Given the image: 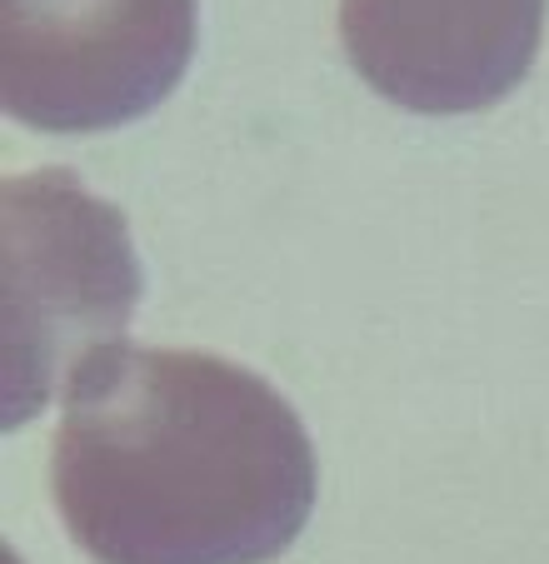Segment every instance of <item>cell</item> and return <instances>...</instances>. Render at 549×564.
<instances>
[{"instance_id": "3", "label": "cell", "mask_w": 549, "mask_h": 564, "mask_svg": "<svg viewBox=\"0 0 549 564\" xmlns=\"http://www.w3.org/2000/svg\"><path fill=\"white\" fill-rule=\"evenodd\" d=\"M195 55V0H0V106L51 135L155 110Z\"/></svg>"}, {"instance_id": "4", "label": "cell", "mask_w": 549, "mask_h": 564, "mask_svg": "<svg viewBox=\"0 0 549 564\" xmlns=\"http://www.w3.org/2000/svg\"><path fill=\"white\" fill-rule=\"evenodd\" d=\"M545 0H340V41L375 96L415 116L489 110L529 75Z\"/></svg>"}, {"instance_id": "2", "label": "cell", "mask_w": 549, "mask_h": 564, "mask_svg": "<svg viewBox=\"0 0 549 564\" xmlns=\"http://www.w3.org/2000/svg\"><path fill=\"white\" fill-rule=\"evenodd\" d=\"M6 225V425L21 430L106 345L126 340L140 265L126 215L75 175L0 185Z\"/></svg>"}, {"instance_id": "1", "label": "cell", "mask_w": 549, "mask_h": 564, "mask_svg": "<svg viewBox=\"0 0 549 564\" xmlns=\"http://www.w3.org/2000/svg\"><path fill=\"white\" fill-rule=\"evenodd\" d=\"M51 490L96 564H265L315 510V449L260 375L116 340L65 380Z\"/></svg>"}]
</instances>
